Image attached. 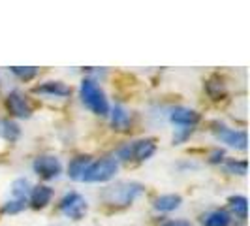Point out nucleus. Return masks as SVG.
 Segmentation results:
<instances>
[{
	"label": "nucleus",
	"instance_id": "1",
	"mask_svg": "<svg viewBox=\"0 0 250 226\" xmlns=\"http://www.w3.org/2000/svg\"><path fill=\"white\" fill-rule=\"evenodd\" d=\"M141 192H143V187H141L139 183L123 181V183H117V185H113V187L105 188L104 194H102V198H104L105 203H109V205L125 207V205H130Z\"/></svg>",
	"mask_w": 250,
	"mask_h": 226
},
{
	"label": "nucleus",
	"instance_id": "2",
	"mask_svg": "<svg viewBox=\"0 0 250 226\" xmlns=\"http://www.w3.org/2000/svg\"><path fill=\"white\" fill-rule=\"evenodd\" d=\"M81 100L87 108H90L98 115H107V112H109L107 98H105L104 90L96 85L94 79H83L81 81Z\"/></svg>",
	"mask_w": 250,
	"mask_h": 226
},
{
	"label": "nucleus",
	"instance_id": "3",
	"mask_svg": "<svg viewBox=\"0 0 250 226\" xmlns=\"http://www.w3.org/2000/svg\"><path fill=\"white\" fill-rule=\"evenodd\" d=\"M117 168H119V164L111 157L100 158V160L90 164V168L87 170L83 181H87V183H104V181H107V179H111L115 176Z\"/></svg>",
	"mask_w": 250,
	"mask_h": 226
},
{
	"label": "nucleus",
	"instance_id": "4",
	"mask_svg": "<svg viewBox=\"0 0 250 226\" xmlns=\"http://www.w3.org/2000/svg\"><path fill=\"white\" fill-rule=\"evenodd\" d=\"M61 211H62L66 217L74 219V221H79L83 219L85 213H87V202L81 194L77 192H68L61 200Z\"/></svg>",
	"mask_w": 250,
	"mask_h": 226
},
{
	"label": "nucleus",
	"instance_id": "5",
	"mask_svg": "<svg viewBox=\"0 0 250 226\" xmlns=\"http://www.w3.org/2000/svg\"><path fill=\"white\" fill-rule=\"evenodd\" d=\"M213 130L214 134H216V138L222 139L229 147H235V149H241V151L247 149L249 138H247V132L245 130H233V128H228L224 125H214Z\"/></svg>",
	"mask_w": 250,
	"mask_h": 226
},
{
	"label": "nucleus",
	"instance_id": "6",
	"mask_svg": "<svg viewBox=\"0 0 250 226\" xmlns=\"http://www.w3.org/2000/svg\"><path fill=\"white\" fill-rule=\"evenodd\" d=\"M62 166H61V160L53 155H42L34 160V172H36L40 177L43 179H53L61 174Z\"/></svg>",
	"mask_w": 250,
	"mask_h": 226
},
{
	"label": "nucleus",
	"instance_id": "7",
	"mask_svg": "<svg viewBox=\"0 0 250 226\" xmlns=\"http://www.w3.org/2000/svg\"><path fill=\"white\" fill-rule=\"evenodd\" d=\"M6 108H8V112L12 113L13 117H21V119H28L30 113H32V106L28 104L25 94H21L19 90H13V92L8 94Z\"/></svg>",
	"mask_w": 250,
	"mask_h": 226
},
{
	"label": "nucleus",
	"instance_id": "8",
	"mask_svg": "<svg viewBox=\"0 0 250 226\" xmlns=\"http://www.w3.org/2000/svg\"><path fill=\"white\" fill-rule=\"evenodd\" d=\"M169 119L175 123V125H181V126H192L198 125L200 123V113H196L194 110H190V108H175L171 115H169Z\"/></svg>",
	"mask_w": 250,
	"mask_h": 226
},
{
	"label": "nucleus",
	"instance_id": "9",
	"mask_svg": "<svg viewBox=\"0 0 250 226\" xmlns=\"http://www.w3.org/2000/svg\"><path fill=\"white\" fill-rule=\"evenodd\" d=\"M90 164H92V158L88 155L75 157L74 160L70 162V166H68V176L72 177L74 181H83V177H85L87 170L90 168Z\"/></svg>",
	"mask_w": 250,
	"mask_h": 226
},
{
	"label": "nucleus",
	"instance_id": "10",
	"mask_svg": "<svg viewBox=\"0 0 250 226\" xmlns=\"http://www.w3.org/2000/svg\"><path fill=\"white\" fill-rule=\"evenodd\" d=\"M36 94H51V96H70L72 94V89L68 85H64L61 81H47L43 85H38L34 87Z\"/></svg>",
	"mask_w": 250,
	"mask_h": 226
},
{
	"label": "nucleus",
	"instance_id": "11",
	"mask_svg": "<svg viewBox=\"0 0 250 226\" xmlns=\"http://www.w3.org/2000/svg\"><path fill=\"white\" fill-rule=\"evenodd\" d=\"M156 143L154 139H139L136 143H132V158L136 160H147L154 155Z\"/></svg>",
	"mask_w": 250,
	"mask_h": 226
},
{
	"label": "nucleus",
	"instance_id": "12",
	"mask_svg": "<svg viewBox=\"0 0 250 226\" xmlns=\"http://www.w3.org/2000/svg\"><path fill=\"white\" fill-rule=\"evenodd\" d=\"M51 198H53V190H51L49 187H45V185H38V187H34L32 192H30V203H32V207H36V209L45 207L51 202Z\"/></svg>",
	"mask_w": 250,
	"mask_h": 226
},
{
	"label": "nucleus",
	"instance_id": "13",
	"mask_svg": "<svg viewBox=\"0 0 250 226\" xmlns=\"http://www.w3.org/2000/svg\"><path fill=\"white\" fill-rule=\"evenodd\" d=\"M205 90H207V94H209L213 100H220V98H224L226 96L224 79H222L218 74L211 75V77L205 81Z\"/></svg>",
	"mask_w": 250,
	"mask_h": 226
},
{
	"label": "nucleus",
	"instance_id": "14",
	"mask_svg": "<svg viewBox=\"0 0 250 226\" xmlns=\"http://www.w3.org/2000/svg\"><path fill=\"white\" fill-rule=\"evenodd\" d=\"M111 126L117 132H126L130 128V115L123 106H115L111 112Z\"/></svg>",
	"mask_w": 250,
	"mask_h": 226
},
{
	"label": "nucleus",
	"instance_id": "15",
	"mask_svg": "<svg viewBox=\"0 0 250 226\" xmlns=\"http://www.w3.org/2000/svg\"><path fill=\"white\" fill-rule=\"evenodd\" d=\"M152 205L156 211H173L181 205V196L179 194H164V196H158Z\"/></svg>",
	"mask_w": 250,
	"mask_h": 226
},
{
	"label": "nucleus",
	"instance_id": "16",
	"mask_svg": "<svg viewBox=\"0 0 250 226\" xmlns=\"http://www.w3.org/2000/svg\"><path fill=\"white\" fill-rule=\"evenodd\" d=\"M21 130L17 123H13L10 119H0V138H4L6 141H15L19 138Z\"/></svg>",
	"mask_w": 250,
	"mask_h": 226
},
{
	"label": "nucleus",
	"instance_id": "17",
	"mask_svg": "<svg viewBox=\"0 0 250 226\" xmlns=\"http://www.w3.org/2000/svg\"><path fill=\"white\" fill-rule=\"evenodd\" d=\"M229 215L222 211V209H216L211 211L203 217V226H229Z\"/></svg>",
	"mask_w": 250,
	"mask_h": 226
},
{
	"label": "nucleus",
	"instance_id": "18",
	"mask_svg": "<svg viewBox=\"0 0 250 226\" xmlns=\"http://www.w3.org/2000/svg\"><path fill=\"white\" fill-rule=\"evenodd\" d=\"M229 207L237 215L239 219H247V209H249V200L245 196H231L229 198Z\"/></svg>",
	"mask_w": 250,
	"mask_h": 226
},
{
	"label": "nucleus",
	"instance_id": "19",
	"mask_svg": "<svg viewBox=\"0 0 250 226\" xmlns=\"http://www.w3.org/2000/svg\"><path fill=\"white\" fill-rule=\"evenodd\" d=\"M12 192L15 200L26 202V196H28V192H30V183H28L26 179H15L12 185Z\"/></svg>",
	"mask_w": 250,
	"mask_h": 226
},
{
	"label": "nucleus",
	"instance_id": "20",
	"mask_svg": "<svg viewBox=\"0 0 250 226\" xmlns=\"http://www.w3.org/2000/svg\"><path fill=\"white\" fill-rule=\"evenodd\" d=\"M12 72L17 75L19 79L28 81V79H32V77L38 74V68H34V66H13Z\"/></svg>",
	"mask_w": 250,
	"mask_h": 226
},
{
	"label": "nucleus",
	"instance_id": "21",
	"mask_svg": "<svg viewBox=\"0 0 250 226\" xmlns=\"http://www.w3.org/2000/svg\"><path fill=\"white\" fill-rule=\"evenodd\" d=\"M25 203H26L25 200H15V198H13V200L6 202V203L2 205V211H4V213H10V215L19 213V211L25 207Z\"/></svg>",
	"mask_w": 250,
	"mask_h": 226
},
{
	"label": "nucleus",
	"instance_id": "22",
	"mask_svg": "<svg viewBox=\"0 0 250 226\" xmlns=\"http://www.w3.org/2000/svg\"><path fill=\"white\" fill-rule=\"evenodd\" d=\"M226 166H228V170L231 174H237V176H245L247 174V168H249L247 160H229Z\"/></svg>",
	"mask_w": 250,
	"mask_h": 226
},
{
	"label": "nucleus",
	"instance_id": "23",
	"mask_svg": "<svg viewBox=\"0 0 250 226\" xmlns=\"http://www.w3.org/2000/svg\"><path fill=\"white\" fill-rule=\"evenodd\" d=\"M222 158H224V151L216 149L211 153V158H209V160L213 164H218V162H222Z\"/></svg>",
	"mask_w": 250,
	"mask_h": 226
},
{
	"label": "nucleus",
	"instance_id": "24",
	"mask_svg": "<svg viewBox=\"0 0 250 226\" xmlns=\"http://www.w3.org/2000/svg\"><path fill=\"white\" fill-rule=\"evenodd\" d=\"M162 226H192L188 221H167V223H164Z\"/></svg>",
	"mask_w": 250,
	"mask_h": 226
}]
</instances>
